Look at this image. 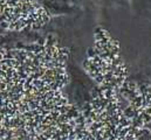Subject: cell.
I'll use <instances>...</instances> for the list:
<instances>
[{
  "label": "cell",
  "instance_id": "obj_1",
  "mask_svg": "<svg viewBox=\"0 0 151 140\" xmlns=\"http://www.w3.org/2000/svg\"><path fill=\"white\" fill-rule=\"evenodd\" d=\"M39 2L49 16L53 14H67L74 8L72 0H39Z\"/></svg>",
  "mask_w": 151,
  "mask_h": 140
},
{
  "label": "cell",
  "instance_id": "obj_2",
  "mask_svg": "<svg viewBox=\"0 0 151 140\" xmlns=\"http://www.w3.org/2000/svg\"><path fill=\"white\" fill-rule=\"evenodd\" d=\"M76 5L89 7H107V6H123L129 7V0H72Z\"/></svg>",
  "mask_w": 151,
  "mask_h": 140
},
{
  "label": "cell",
  "instance_id": "obj_3",
  "mask_svg": "<svg viewBox=\"0 0 151 140\" xmlns=\"http://www.w3.org/2000/svg\"><path fill=\"white\" fill-rule=\"evenodd\" d=\"M129 8L139 18H148L151 11V0H129Z\"/></svg>",
  "mask_w": 151,
  "mask_h": 140
},
{
  "label": "cell",
  "instance_id": "obj_4",
  "mask_svg": "<svg viewBox=\"0 0 151 140\" xmlns=\"http://www.w3.org/2000/svg\"><path fill=\"white\" fill-rule=\"evenodd\" d=\"M147 19H149V20H151V11H150V13H149V15H148V18Z\"/></svg>",
  "mask_w": 151,
  "mask_h": 140
}]
</instances>
